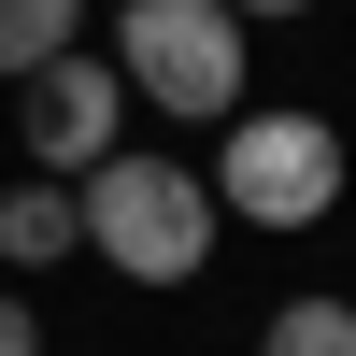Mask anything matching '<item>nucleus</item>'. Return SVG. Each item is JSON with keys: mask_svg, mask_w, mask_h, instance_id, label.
<instances>
[{"mask_svg": "<svg viewBox=\"0 0 356 356\" xmlns=\"http://www.w3.org/2000/svg\"><path fill=\"white\" fill-rule=\"evenodd\" d=\"M214 243H228V214H214V186H200L186 157H129V143H114V157L86 171V257H100V271H129V285H200Z\"/></svg>", "mask_w": 356, "mask_h": 356, "instance_id": "f257e3e1", "label": "nucleus"}, {"mask_svg": "<svg viewBox=\"0 0 356 356\" xmlns=\"http://www.w3.org/2000/svg\"><path fill=\"white\" fill-rule=\"evenodd\" d=\"M114 72H129V100L186 114V129H228L257 86L243 57V15L228 0H114Z\"/></svg>", "mask_w": 356, "mask_h": 356, "instance_id": "f03ea898", "label": "nucleus"}, {"mask_svg": "<svg viewBox=\"0 0 356 356\" xmlns=\"http://www.w3.org/2000/svg\"><path fill=\"white\" fill-rule=\"evenodd\" d=\"M342 129L328 114H300V100H243L228 114V143H214V214H243V228H328L342 214Z\"/></svg>", "mask_w": 356, "mask_h": 356, "instance_id": "7ed1b4c3", "label": "nucleus"}, {"mask_svg": "<svg viewBox=\"0 0 356 356\" xmlns=\"http://www.w3.org/2000/svg\"><path fill=\"white\" fill-rule=\"evenodd\" d=\"M114 129H129V72L86 57V43L15 86V143H29V171H57V186H86V171L114 157Z\"/></svg>", "mask_w": 356, "mask_h": 356, "instance_id": "20e7f679", "label": "nucleus"}, {"mask_svg": "<svg viewBox=\"0 0 356 356\" xmlns=\"http://www.w3.org/2000/svg\"><path fill=\"white\" fill-rule=\"evenodd\" d=\"M57 257H86V186L29 171V186L0 200V271H57Z\"/></svg>", "mask_w": 356, "mask_h": 356, "instance_id": "39448f33", "label": "nucleus"}, {"mask_svg": "<svg viewBox=\"0 0 356 356\" xmlns=\"http://www.w3.org/2000/svg\"><path fill=\"white\" fill-rule=\"evenodd\" d=\"M72 29H86V0H0V72H43V57H72Z\"/></svg>", "mask_w": 356, "mask_h": 356, "instance_id": "423d86ee", "label": "nucleus"}, {"mask_svg": "<svg viewBox=\"0 0 356 356\" xmlns=\"http://www.w3.org/2000/svg\"><path fill=\"white\" fill-rule=\"evenodd\" d=\"M257 356H356V300H271Z\"/></svg>", "mask_w": 356, "mask_h": 356, "instance_id": "0eeeda50", "label": "nucleus"}, {"mask_svg": "<svg viewBox=\"0 0 356 356\" xmlns=\"http://www.w3.org/2000/svg\"><path fill=\"white\" fill-rule=\"evenodd\" d=\"M0 356H43V314H29L15 285H0Z\"/></svg>", "mask_w": 356, "mask_h": 356, "instance_id": "6e6552de", "label": "nucleus"}, {"mask_svg": "<svg viewBox=\"0 0 356 356\" xmlns=\"http://www.w3.org/2000/svg\"><path fill=\"white\" fill-rule=\"evenodd\" d=\"M228 15H243V29H257V15H314V0H228Z\"/></svg>", "mask_w": 356, "mask_h": 356, "instance_id": "1a4fd4ad", "label": "nucleus"}]
</instances>
